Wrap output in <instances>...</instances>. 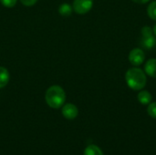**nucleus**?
I'll return each instance as SVG.
<instances>
[{"label":"nucleus","mask_w":156,"mask_h":155,"mask_svg":"<svg viewBox=\"0 0 156 155\" xmlns=\"http://www.w3.org/2000/svg\"><path fill=\"white\" fill-rule=\"evenodd\" d=\"M127 85L133 90H141L146 85V76L143 69L139 68H132L125 74Z\"/></svg>","instance_id":"obj_1"},{"label":"nucleus","mask_w":156,"mask_h":155,"mask_svg":"<svg viewBox=\"0 0 156 155\" xmlns=\"http://www.w3.org/2000/svg\"><path fill=\"white\" fill-rule=\"evenodd\" d=\"M47 104L52 109H58L62 107L66 100V93L64 90L58 85L49 87L45 95Z\"/></svg>","instance_id":"obj_2"},{"label":"nucleus","mask_w":156,"mask_h":155,"mask_svg":"<svg viewBox=\"0 0 156 155\" xmlns=\"http://www.w3.org/2000/svg\"><path fill=\"white\" fill-rule=\"evenodd\" d=\"M140 44L145 49H152L155 47V36L150 26H144L142 28V37L140 40Z\"/></svg>","instance_id":"obj_3"},{"label":"nucleus","mask_w":156,"mask_h":155,"mask_svg":"<svg viewBox=\"0 0 156 155\" xmlns=\"http://www.w3.org/2000/svg\"><path fill=\"white\" fill-rule=\"evenodd\" d=\"M93 5V0H74L72 8L73 10L80 14L83 15L88 13Z\"/></svg>","instance_id":"obj_4"},{"label":"nucleus","mask_w":156,"mask_h":155,"mask_svg":"<svg viewBox=\"0 0 156 155\" xmlns=\"http://www.w3.org/2000/svg\"><path fill=\"white\" fill-rule=\"evenodd\" d=\"M145 58V55L143 51V49L141 48H133L130 54H129V61L131 62L132 65L138 67L141 64H143V62L144 61Z\"/></svg>","instance_id":"obj_5"},{"label":"nucleus","mask_w":156,"mask_h":155,"mask_svg":"<svg viewBox=\"0 0 156 155\" xmlns=\"http://www.w3.org/2000/svg\"><path fill=\"white\" fill-rule=\"evenodd\" d=\"M79 114L78 108L72 103H67L63 105L62 108V115L64 118L68 120H74Z\"/></svg>","instance_id":"obj_6"},{"label":"nucleus","mask_w":156,"mask_h":155,"mask_svg":"<svg viewBox=\"0 0 156 155\" xmlns=\"http://www.w3.org/2000/svg\"><path fill=\"white\" fill-rule=\"evenodd\" d=\"M144 70L150 77L156 78V58H151L146 62Z\"/></svg>","instance_id":"obj_7"},{"label":"nucleus","mask_w":156,"mask_h":155,"mask_svg":"<svg viewBox=\"0 0 156 155\" xmlns=\"http://www.w3.org/2000/svg\"><path fill=\"white\" fill-rule=\"evenodd\" d=\"M138 98V100L141 104H144V105H147V104H150L151 101H152V94L147 91V90H141L137 96Z\"/></svg>","instance_id":"obj_8"},{"label":"nucleus","mask_w":156,"mask_h":155,"mask_svg":"<svg viewBox=\"0 0 156 155\" xmlns=\"http://www.w3.org/2000/svg\"><path fill=\"white\" fill-rule=\"evenodd\" d=\"M8 81H9L8 70L4 67H0V89L5 87Z\"/></svg>","instance_id":"obj_9"},{"label":"nucleus","mask_w":156,"mask_h":155,"mask_svg":"<svg viewBox=\"0 0 156 155\" xmlns=\"http://www.w3.org/2000/svg\"><path fill=\"white\" fill-rule=\"evenodd\" d=\"M84 155H103V153L101 150V148L98 147L97 145L90 144L85 149Z\"/></svg>","instance_id":"obj_10"},{"label":"nucleus","mask_w":156,"mask_h":155,"mask_svg":"<svg viewBox=\"0 0 156 155\" xmlns=\"http://www.w3.org/2000/svg\"><path fill=\"white\" fill-rule=\"evenodd\" d=\"M72 6L70 5H69V4H62L60 6H59V8H58V12H59V14L61 15V16H70V14H71V12H72Z\"/></svg>","instance_id":"obj_11"},{"label":"nucleus","mask_w":156,"mask_h":155,"mask_svg":"<svg viewBox=\"0 0 156 155\" xmlns=\"http://www.w3.org/2000/svg\"><path fill=\"white\" fill-rule=\"evenodd\" d=\"M147 14L150 18L156 21V1H153L150 3L147 8Z\"/></svg>","instance_id":"obj_12"},{"label":"nucleus","mask_w":156,"mask_h":155,"mask_svg":"<svg viewBox=\"0 0 156 155\" xmlns=\"http://www.w3.org/2000/svg\"><path fill=\"white\" fill-rule=\"evenodd\" d=\"M147 112L152 118L156 119V102H153L149 104L147 108Z\"/></svg>","instance_id":"obj_13"},{"label":"nucleus","mask_w":156,"mask_h":155,"mask_svg":"<svg viewBox=\"0 0 156 155\" xmlns=\"http://www.w3.org/2000/svg\"><path fill=\"white\" fill-rule=\"evenodd\" d=\"M16 1L17 0H0L2 5L5 7H8V8L15 6V5L16 4Z\"/></svg>","instance_id":"obj_14"},{"label":"nucleus","mask_w":156,"mask_h":155,"mask_svg":"<svg viewBox=\"0 0 156 155\" xmlns=\"http://www.w3.org/2000/svg\"><path fill=\"white\" fill-rule=\"evenodd\" d=\"M20 2L26 6H32L37 2V0H20Z\"/></svg>","instance_id":"obj_15"},{"label":"nucleus","mask_w":156,"mask_h":155,"mask_svg":"<svg viewBox=\"0 0 156 155\" xmlns=\"http://www.w3.org/2000/svg\"><path fill=\"white\" fill-rule=\"evenodd\" d=\"M133 1L135 2V3H138V4H145L150 0H133Z\"/></svg>","instance_id":"obj_16"},{"label":"nucleus","mask_w":156,"mask_h":155,"mask_svg":"<svg viewBox=\"0 0 156 155\" xmlns=\"http://www.w3.org/2000/svg\"><path fill=\"white\" fill-rule=\"evenodd\" d=\"M153 31H154V36H155V37H156V25H155V26H154V27Z\"/></svg>","instance_id":"obj_17"}]
</instances>
